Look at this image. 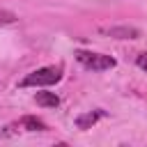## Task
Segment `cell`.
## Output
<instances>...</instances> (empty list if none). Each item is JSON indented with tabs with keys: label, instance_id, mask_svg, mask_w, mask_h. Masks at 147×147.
<instances>
[{
	"label": "cell",
	"instance_id": "6da1fadb",
	"mask_svg": "<svg viewBox=\"0 0 147 147\" xmlns=\"http://www.w3.org/2000/svg\"><path fill=\"white\" fill-rule=\"evenodd\" d=\"M62 78V67L57 64H53V67H41V69H37V71H32V74H28L21 83H18V87H44V85H55L57 80Z\"/></svg>",
	"mask_w": 147,
	"mask_h": 147
},
{
	"label": "cell",
	"instance_id": "7a4b0ae2",
	"mask_svg": "<svg viewBox=\"0 0 147 147\" xmlns=\"http://www.w3.org/2000/svg\"><path fill=\"white\" fill-rule=\"evenodd\" d=\"M76 55V60L85 67V69H90V71H106V69H113L117 62H115V57H110V55H103V53H92V51H76L74 53Z\"/></svg>",
	"mask_w": 147,
	"mask_h": 147
},
{
	"label": "cell",
	"instance_id": "3957f363",
	"mask_svg": "<svg viewBox=\"0 0 147 147\" xmlns=\"http://www.w3.org/2000/svg\"><path fill=\"white\" fill-rule=\"evenodd\" d=\"M99 32L113 39H138L140 37V30L133 25H110V28H101Z\"/></svg>",
	"mask_w": 147,
	"mask_h": 147
},
{
	"label": "cell",
	"instance_id": "277c9868",
	"mask_svg": "<svg viewBox=\"0 0 147 147\" xmlns=\"http://www.w3.org/2000/svg\"><path fill=\"white\" fill-rule=\"evenodd\" d=\"M101 117H106V113H103L101 108H96V110H87V113H80V115L76 117V126H78L80 131H87V129H92Z\"/></svg>",
	"mask_w": 147,
	"mask_h": 147
},
{
	"label": "cell",
	"instance_id": "5b68a950",
	"mask_svg": "<svg viewBox=\"0 0 147 147\" xmlns=\"http://www.w3.org/2000/svg\"><path fill=\"white\" fill-rule=\"evenodd\" d=\"M34 101L44 108H57L60 106V96L55 92H37L34 94Z\"/></svg>",
	"mask_w": 147,
	"mask_h": 147
},
{
	"label": "cell",
	"instance_id": "8992f818",
	"mask_svg": "<svg viewBox=\"0 0 147 147\" xmlns=\"http://www.w3.org/2000/svg\"><path fill=\"white\" fill-rule=\"evenodd\" d=\"M21 126H23L25 131H48L46 122H44V119H39V117H32V115L21 117Z\"/></svg>",
	"mask_w": 147,
	"mask_h": 147
},
{
	"label": "cell",
	"instance_id": "52a82bcc",
	"mask_svg": "<svg viewBox=\"0 0 147 147\" xmlns=\"http://www.w3.org/2000/svg\"><path fill=\"white\" fill-rule=\"evenodd\" d=\"M16 21V14L14 11H7V9H0V25H9Z\"/></svg>",
	"mask_w": 147,
	"mask_h": 147
},
{
	"label": "cell",
	"instance_id": "ba28073f",
	"mask_svg": "<svg viewBox=\"0 0 147 147\" xmlns=\"http://www.w3.org/2000/svg\"><path fill=\"white\" fill-rule=\"evenodd\" d=\"M136 64H138L142 71H147V51H145V53H140V55L136 57Z\"/></svg>",
	"mask_w": 147,
	"mask_h": 147
}]
</instances>
